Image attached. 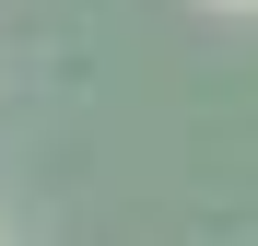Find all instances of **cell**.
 Returning <instances> with one entry per match:
<instances>
[{
	"label": "cell",
	"mask_w": 258,
	"mask_h": 246,
	"mask_svg": "<svg viewBox=\"0 0 258 246\" xmlns=\"http://www.w3.org/2000/svg\"><path fill=\"white\" fill-rule=\"evenodd\" d=\"M235 12H246V0H235Z\"/></svg>",
	"instance_id": "1"
}]
</instances>
